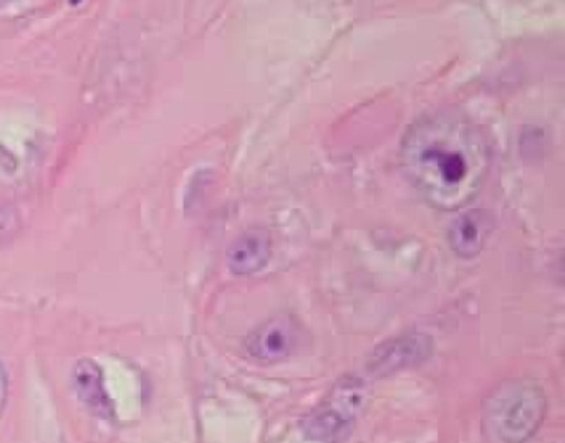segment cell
I'll list each match as a JSON object with an SVG mask.
<instances>
[{
    "label": "cell",
    "instance_id": "cell-9",
    "mask_svg": "<svg viewBox=\"0 0 565 443\" xmlns=\"http://www.w3.org/2000/svg\"><path fill=\"white\" fill-rule=\"evenodd\" d=\"M8 374H6L4 366L0 364V415L4 412L6 400H8Z\"/></svg>",
    "mask_w": 565,
    "mask_h": 443
},
{
    "label": "cell",
    "instance_id": "cell-6",
    "mask_svg": "<svg viewBox=\"0 0 565 443\" xmlns=\"http://www.w3.org/2000/svg\"><path fill=\"white\" fill-rule=\"evenodd\" d=\"M492 228H494L492 215L481 208H475V210L462 212L449 224L446 238L449 247L459 258L469 260L481 253Z\"/></svg>",
    "mask_w": 565,
    "mask_h": 443
},
{
    "label": "cell",
    "instance_id": "cell-3",
    "mask_svg": "<svg viewBox=\"0 0 565 443\" xmlns=\"http://www.w3.org/2000/svg\"><path fill=\"white\" fill-rule=\"evenodd\" d=\"M370 383L362 376H343L300 422L303 436L313 443H343L365 412Z\"/></svg>",
    "mask_w": 565,
    "mask_h": 443
},
{
    "label": "cell",
    "instance_id": "cell-1",
    "mask_svg": "<svg viewBox=\"0 0 565 443\" xmlns=\"http://www.w3.org/2000/svg\"><path fill=\"white\" fill-rule=\"evenodd\" d=\"M399 164L429 207L455 212L478 197L491 152L484 132L468 116L441 109L406 129Z\"/></svg>",
    "mask_w": 565,
    "mask_h": 443
},
{
    "label": "cell",
    "instance_id": "cell-4",
    "mask_svg": "<svg viewBox=\"0 0 565 443\" xmlns=\"http://www.w3.org/2000/svg\"><path fill=\"white\" fill-rule=\"evenodd\" d=\"M303 329L290 314H279L247 336L246 350L257 363L276 364L292 356L302 343Z\"/></svg>",
    "mask_w": 565,
    "mask_h": 443
},
{
    "label": "cell",
    "instance_id": "cell-5",
    "mask_svg": "<svg viewBox=\"0 0 565 443\" xmlns=\"http://www.w3.org/2000/svg\"><path fill=\"white\" fill-rule=\"evenodd\" d=\"M435 343L425 333H408L380 344L366 360V372L373 377H388L399 370L419 366L431 357Z\"/></svg>",
    "mask_w": 565,
    "mask_h": 443
},
{
    "label": "cell",
    "instance_id": "cell-8",
    "mask_svg": "<svg viewBox=\"0 0 565 443\" xmlns=\"http://www.w3.org/2000/svg\"><path fill=\"white\" fill-rule=\"evenodd\" d=\"M75 390L85 406L90 407L97 415L110 417L114 413L110 397L105 390L104 374L94 360H81L74 372Z\"/></svg>",
    "mask_w": 565,
    "mask_h": 443
},
{
    "label": "cell",
    "instance_id": "cell-7",
    "mask_svg": "<svg viewBox=\"0 0 565 443\" xmlns=\"http://www.w3.org/2000/svg\"><path fill=\"white\" fill-rule=\"evenodd\" d=\"M273 257V241L269 234L260 228L241 234L227 248L226 261L231 273L247 277L259 273Z\"/></svg>",
    "mask_w": 565,
    "mask_h": 443
},
{
    "label": "cell",
    "instance_id": "cell-2",
    "mask_svg": "<svg viewBox=\"0 0 565 443\" xmlns=\"http://www.w3.org/2000/svg\"><path fill=\"white\" fill-rule=\"evenodd\" d=\"M547 415V396L534 379H508L482 403V425L499 443H525L539 432Z\"/></svg>",
    "mask_w": 565,
    "mask_h": 443
}]
</instances>
